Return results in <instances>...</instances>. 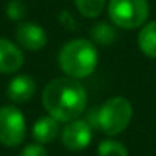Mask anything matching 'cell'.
Listing matches in <instances>:
<instances>
[{
    "label": "cell",
    "instance_id": "5",
    "mask_svg": "<svg viewBox=\"0 0 156 156\" xmlns=\"http://www.w3.org/2000/svg\"><path fill=\"white\" fill-rule=\"evenodd\" d=\"M26 136L25 115L16 106L0 107V142L6 147H17Z\"/></svg>",
    "mask_w": 156,
    "mask_h": 156
},
{
    "label": "cell",
    "instance_id": "16",
    "mask_svg": "<svg viewBox=\"0 0 156 156\" xmlns=\"http://www.w3.org/2000/svg\"><path fill=\"white\" fill-rule=\"evenodd\" d=\"M58 22H60V25L66 29V31H70V32H73V31H76V20H75V17L72 16V12L69 11V9H63L60 14H58Z\"/></svg>",
    "mask_w": 156,
    "mask_h": 156
},
{
    "label": "cell",
    "instance_id": "10",
    "mask_svg": "<svg viewBox=\"0 0 156 156\" xmlns=\"http://www.w3.org/2000/svg\"><path fill=\"white\" fill-rule=\"evenodd\" d=\"M60 132V121H57L54 116H41L38 118L32 126V138L40 144H49L52 142Z\"/></svg>",
    "mask_w": 156,
    "mask_h": 156
},
{
    "label": "cell",
    "instance_id": "9",
    "mask_svg": "<svg viewBox=\"0 0 156 156\" xmlns=\"http://www.w3.org/2000/svg\"><path fill=\"white\" fill-rule=\"evenodd\" d=\"M35 89H37V84L31 75H26V73L16 75L6 87V97L12 103L22 104V103L29 101L34 97Z\"/></svg>",
    "mask_w": 156,
    "mask_h": 156
},
{
    "label": "cell",
    "instance_id": "6",
    "mask_svg": "<svg viewBox=\"0 0 156 156\" xmlns=\"http://www.w3.org/2000/svg\"><path fill=\"white\" fill-rule=\"evenodd\" d=\"M92 135V126L86 119L76 118L66 122L64 129L61 130V142L70 151H80L90 144Z\"/></svg>",
    "mask_w": 156,
    "mask_h": 156
},
{
    "label": "cell",
    "instance_id": "17",
    "mask_svg": "<svg viewBox=\"0 0 156 156\" xmlns=\"http://www.w3.org/2000/svg\"><path fill=\"white\" fill-rule=\"evenodd\" d=\"M20 156H48V151H46V148L43 147V144H40V142H32V144H28V145L22 150Z\"/></svg>",
    "mask_w": 156,
    "mask_h": 156
},
{
    "label": "cell",
    "instance_id": "8",
    "mask_svg": "<svg viewBox=\"0 0 156 156\" xmlns=\"http://www.w3.org/2000/svg\"><path fill=\"white\" fill-rule=\"evenodd\" d=\"M25 63V55L19 44L8 38L0 37V73L11 75L22 69Z\"/></svg>",
    "mask_w": 156,
    "mask_h": 156
},
{
    "label": "cell",
    "instance_id": "11",
    "mask_svg": "<svg viewBox=\"0 0 156 156\" xmlns=\"http://www.w3.org/2000/svg\"><path fill=\"white\" fill-rule=\"evenodd\" d=\"M138 48L145 57L156 58V20L141 26L138 34Z\"/></svg>",
    "mask_w": 156,
    "mask_h": 156
},
{
    "label": "cell",
    "instance_id": "12",
    "mask_svg": "<svg viewBox=\"0 0 156 156\" xmlns=\"http://www.w3.org/2000/svg\"><path fill=\"white\" fill-rule=\"evenodd\" d=\"M118 37L115 25L110 22H98L90 28V40L98 46H110Z\"/></svg>",
    "mask_w": 156,
    "mask_h": 156
},
{
    "label": "cell",
    "instance_id": "4",
    "mask_svg": "<svg viewBox=\"0 0 156 156\" xmlns=\"http://www.w3.org/2000/svg\"><path fill=\"white\" fill-rule=\"evenodd\" d=\"M107 14L116 28L133 31L147 22L150 6L147 0H109Z\"/></svg>",
    "mask_w": 156,
    "mask_h": 156
},
{
    "label": "cell",
    "instance_id": "7",
    "mask_svg": "<svg viewBox=\"0 0 156 156\" xmlns=\"http://www.w3.org/2000/svg\"><path fill=\"white\" fill-rule=\"evenodd\" d=\"M16 40L20 48L37 52L46 46L48 34L40 25L34 22H23L16 28Z\"/></svg>",
    "mask_w": 156,
    "mask_h": 156
},
{
    "label": "cell",
    "instance_id": "14",
    "mask_svg": "<svg viewBox=\"0 0 156 156\" xmlns=\"http://www.w3.org/2000/svg\"><path fill=\"white\" fill-rule=\"evenodd\" d=\"M97 151H98V156H129L126 145L115 139L101 141Z\"/></svg>",
    "mask_w": 156,
    "mask_h": 156
},
{
    "label": "cell",
    "instance_id": "1",
    "mask_svg": "<svg viewBox=\"0 0 156 156\" xmlns=\"http://www.w3.org/2000/svg\"><path fill=\"white\" fill-rule=\"evenodd\" d=\"M41 104L48 115L54 116L60 122H69L80 118L86 110L87 92L80 80L58 76L44 86Z\"/></svg>",
    "mask_w": 156,
    "mask_h": 156
},
{
    "label": "cell",
    "instance_id": "15",
    "mask_svg": "<svg viewBox=\"0 0 156 156\" xmlns=\"http://www.w3.org/2000/svg\"><path fill=\"white\" fill-rule=\"evenodd\" d=\"M28 14V8L23 0H9L6 5V17L12 22H23Z\"/></svg>",
    "mask_w": 156,
    "mask_h": 156
},
{
    "label": "cell",
    "instance_id": "2",
    "mask_svg": "<svg viewBox=\"0 0 156 156\" xmlns=\"http://www.w3.org/2000/svg\"><path fill=\"white\" fill-rule=\"evenodd\" d=\"M58 66L66 76L81 80L92 75L98 66V49L92 40L73 38L58 52Z\"/></svg>",
    "mask_w": 156,
    "mask_h": 156
},
{
    "label": "cell",
    "instance_id": "3",
    "mask_svg": "<svg viewBox=\"0 0 156 156\" xmlns=\"http://www.w3.org/2000/svg\"><path fill=\"white\" fill-rule=\"evenodd\" d=\"M132 116V103L126 97H112L97 109V127L109 136H116L129 127Z\"/></svg>",
    "mask_w": 156,
    "mask_h": 156
},
{
    "label": "cell",
    "instance_id": "13",
    "mask_svg": "<svg viewBox=\"0 0 156 156\" xmlns=\"http://www.w3.org/2000/svg\"><path fill=\"white\" fill-rule=\"evenodd\" d=\"M73 3H75L76 11L83 17L95 19L104 11L107 0H73Z\"/></svg>",
    "mask_w": 156,
    "mask_h": 156
}]
</instances>
